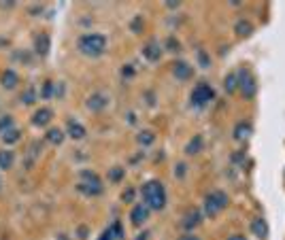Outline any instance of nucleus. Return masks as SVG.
<instances>
[{
    "label": "nucleus",
    "mask_w": 285,
    "mask_h": 240,
    "mask_svg": "<svg viewBox=\"0 0 285 240\" xmlns=\"http://www.w3.org/2000/svg\"><path fill=\"white\" fill-rule=\"evenodd\" d=\"M140 195H142V202L147 204L149 210H164L166 206V189L160 181H147V183H142V187H140Z\"/></svg>",
    "instance_id": "obj_1"
},
{
    "label": "nucleus",
    "mask_w": 285,
    "mask_h": 240,
    "mask_svg": "<svg viewBox=\"0 0 285 240\" xmlns=\"http://www.w3.org/2000/svg\"><path fill=\"white\" fill-rule=\"evenodd\" d=\"M107 49V36L100 32H90L79 38V51L88 58H98Z\"/></svg>",
    "instance_id": "obj_2"
},
{
    "label": "nucleus",
    "mask_w": 285,
    "mask_h": 240,
    "mask_svg": "<svg viewBox=\"0 0 285 240\" xmlns=\"http://www.w3.org/2000/svg\"><path fill=\"white\" fill-rule=\"evenodd\" d=\"M228 202H230V198H228L226 191L221 189H213L211 193L205 195V204H202V213L207 217H217L219 213H223V210L228 208Z\"/></svg>",
    "instance_id": "obj_3"
},
{
    "label": "nucleus",
    "mask_w": 285,
    "mask_h": 240,
    "mask_svg": "<svg viewBox=\"0 0 285 240\" xmlns=\"http://www.w3.org/2000/svg\"><path fill=\"white\" fill-rule=\"evenodd\" d=\"M213 98H215V90H213V85L207 83V81H200V83H196V85H194L190 102L196 108H205L209 102H213Z\"/></svg>",
    "instance_id": "obj_4"
},
{
    "label": "nucleus",
    "mask_w": 285,
    "mask_h": 240,
    "mask_svg": "<svg viewBox=\"0 0 285 240\" xmlns=\"http://www.w3.org/2000/svg\"><path fill=\"white\" fill-rule=\"evenodd\" d=\"M77 189L83 195H100L103 193V183H100V179H98L96 172L83 170V172H79V185H77Z\"/></svg>",
    "instance_id": "obj_5"
},
{
    "label": "nucleus",
    "mask_w": 285,
    "mask_h": 240,
    "mask_svg": "<svg viewBox=\"0 0 285 240\" xmlns=\"http://www.w3.org/2000/svg\"><path fill=\"white\" fill-rule=\"evenodd\" d=\"M236 79H238V92L243 94V98H247V100L255 98V94H258V81L251 75V70H247V68L238 70Z\"/></svg>",
    "instance_id": "obj_6"
},
{
    "label": "nucleus",
    "mask_w": 285,
    "mask_h": 240,
    "mask_svg": "<svg viewBox=\"0 0 285 240\" xmlns=\"http://www.w3.org/2000/svg\"><path fill=\"white\" fill-rule=\"evenodd\" d=\"M200 223H202V210L200 208H192V210L185 213V217L181 221V228L188 234H192V230H196Z\"/></svg>",
    "instance_id": "obj_7"
},
{
    "label": "nucleus",
    "mask_w": 285,
    "mask_h": 240,
    "mask_svg": "<svg viewBox=\"0 0 285 240\" xmlns=\"http://www.w3.org/2000/svg\"><path fill=\"white\" fill-rule=\"evenodd\" d=\"M109 96L107 94H103V92H94L88 100H85V106H88L92 113H103L107 106H109Z\"/></svg>",
    "instance_id": "obj_8"
},
{
    "label": "nucleus",
    "mask_w": 285,
    "mask_h": 240,
    "mask_svg": "<svg viewBox=\"0 0 285 240\" xmlns=\"http://www.w3.org/2000/svg\"><path fill=\"white\" fill-rule=\"evenodd\" d=\"M149 213H151V210L147 208V204H136L130 210V223L134 225V228H142V225L147 223V219H149Z\"/></svg>",
    "instance_id": "obj_9"
},
{
    "label": "nucleus",
    "mask_w": 285,
    "mask_h": 240,
    "mask_svg": "<svg viewBox=\"0 0 285 240\" xmlns=\"http://www.w3.org/2000/svg\"><path fill=\"white\" fill-rule=\"evenodd\" d=\"M251 134H253V125H251V121H238V123L234 125V130H232V138L238 140V143L247 140Z\"/></svg>",
    "instance_id": "obj_10"
},
{
    "label": "nucleus",
    "mask_w": 285,
    "mask_h": 240,
    "mask_svg": "<svg viewBox=\"0 0 285 240\" xmlns=\"http://www.w3.org/2000/svg\"><path fill=\"white\" fill-rule=\"evenodd\" d=\"M142 55H145L149 62H158L162 58V45L158 40H149V43H145V47H142Z\"/></svg>",
    "instance_id": "obj_11"
},
{
    "label": "nucleus",
    "mask_w": 285,
    "mask_h": 240,
    "mask_svg": "<svg viewBox=\"0 0 285 240\" xmlns=\"http://www.w3.org/2000/svg\"><path fill=\"white\" fill-rule=\"evenodd\" d=\"M51 119H53V113H51V108L40 106V108L34 113V115H32V125H36V128H43V125L51 123Z\"/></svg>",
    "instance_id": "obj_12"
},
{
    "label": "nucleus",
    "mask_w": 285,
    "mask_h": 240,
    "mask_svg": "<svg viewBox=\"0 0 285 240\" xmlns=\"http://www.w3.org/2000/svg\"><path fill=\"white\" fill-rule=\"evenodd\" d=\"M173 73H175V77L179 79V81H188V79H192V66L188 64V62H183V60H177L175 62V66H173Z\"/></svg>",
    "instance_id": "obj_13"
},
{
    "label": "nucleus",
    "mask_w": 285,
    "mask_h": 240,
    "mask_svg": "<svg viewBox=\"0 0 285 240\" xmlns=\"http://www.w3.org/2000/svg\"><path fill=\"white\" fill-rule=\"evenodd\" d=\"M49 49H51V40H49V36H47L45 32L38 34V36L34 38V51H36V55L45 58V55L49 53Z\"/></svg>",
    "instance_id": "obj_14"
},
{
    "label": "nucleus",
    "mask_w": 285,
    "mask_h": 240,
    "mask_svg": "<svg viewBox=\"0 0 285 240\" xmlns=\"http://www.w3.org/2000/svg\"><path fill=\"white\" fill-rule=\"evenodd\" d=\"M251 232L255 234V238H258V240H266L268 238V223H266V219L255 217L251 221Z\"/></svg>",
    "instance_id": "obj_15"
},
{
    "label": "nucleus",
    "mask_w": 285,
    "mask_h": 240,
    "mask_svg": "<svg viewBox=\"0 0 285 240\" xmlns=\"http://www.w3.org/2000/svg\"><path fill=\"white\" fill-rule=\"evenodd\" d=\"M0 83H3L5 90H15L17 83H19V77H17L15 70L9 68V70H5V73H3V77H0Z\"/></svg>",
    "instance_id": "obj_16"
},
{
    "label": "nucleus",
    "mask_w": 285,
    "mask_h": 240,
    "mask_svg": "<svg viewBox=\"0 0 285 240\" xmlns=\"http://www.w3.org/2000/svg\"><path fill=\"white\" fill-rule=\"evenodd\" d=\"M234 32H236L238 38H247V36L253 34V24L249 19H238L234 24Z\"/></svg>",
    "instance_id": "obj_17"
},
{
    "label": "nucleus",
    "mask_w": 285,
    "mask_h": 240,
    "mask_svg": "<svg viewBox=\"0 0 285 240\" xmlns=\"http://www.w3.org/2000/svg\"><path fill=\"white\" fill-rule=\"evenodd\" d=\"M68 136L73 138V140H81V138H85V128H83L79 121H73V119H70V121H68Z\"/></svg>",
    "instance_id": "obj_18"
},
{
    "label": "nucleus",
    "mask_w": 285,
    "mask_h": 240,
    "mask_svg": "<svg viewBox=\"0 0 285 240\" xmlns=\"http://www.w3.org/2000/svg\"><path fill=\"white\" fill-rule=\"evenodd\" d=\"M45 140L49 145H62L64 143V132L60 128H49L45 134Z\"/></svg>",
    "instance_id": "obj_19"
},
{
    "label": "nucleus",
    "mask_w": 285,
    "mask_h": 240,
    "mask_svg": "<svg viewBox=\"0 0 285 240\" xmlns=\"http://www.w3.org/2000/svg\"><path fill=\"white\" fill-rule=\"evenodd\" d=\"M13 162H15L13 151H7V149L0 151V170H9V168L13 166Z\"/></svg>",
    "instance_id": "obj_20"
},
{
    "label": "nucleus",
    "mask_w": 285,
    "mask_h": 240,
    "mask_svg": "<svg viewBox=\"0 0 285 240\" xmlns=\"http://www.w3.org/2000/svg\"><path fill=\"white\" fill-rule=\"evenodd\" d=\"M200 151H202V136H194L188 143V147H185V153H188V155H196V153H200Z\"/></svg>",
    "instance_id": "obj_21"
},
{
    "label": "nucleus",
    "mask_w": 285,
    "mask_h": 240,
    "mask_svg": "<svg viewBox=\"0 0 285 240\" xmlns=\"http://www.w3.org/2000/svg\"><path fill=\"white\" fill-rule=\"evenodd\" d=\"M136 140H138V145L149 147V145H153V140H155V132H151V130H142V132H138Z\"/></svg>",
    "instance_id": "obj_22"
},
{
    "label": "nucleus",
    "mask_w": 285,
    "mask_h": 240,
    "mask_svg": "<svg viewBox=\"0 0 285 240\" xmlns=\"http://www.w3.org/2000/svg\"><path fill=\"white\" fill-rule=\"evenodd\" d=\"M19 138H22V132H19L17 128H11V130H7V132L3 134V140H5V145H15Z\"/></svg>",
    "instance_id": "obj_23"
},
{
    "label": "nucleus",
    "mask_w": 285,
    "mask_h": 240,
    "mask_svg": "<svg viewBox=\"0 0 285 240\" xmlns=\"http://www.w3.org/2000/svg\"><path fill=\"white\" fill-rule=\"evenodd\" d=\"M223 90H226L228 94H234V92L238 90V79H236V73H232L230 77H226V79H223Z\"/></svg>",
    "instance_id": "obj_24"
},
{
    "label": "nucleus",
    "mask_w": 285,
    "mask_h": 240,
    "mask_svg": "<svg viewBox=\"0 0 285 240\" xmlns=\"http://www.w3.org/2000/svg\"><path fill=\"white\" fill-rule=\"evenodd\" d=\"M124 168L121 166H115V168H111V170H109V181L111 183H119L121 179H124Z\"/></svg>",
    "instance_id": "obj_25"
},
{
    "label": "nucleus",
    "mask_w": 285,
    "mask_h": 240,
    "mask_svg": "<svg viewBox=\"0 0 285 240\" xmlns=\"http://www.w3.org/2000/svg\"><path fill=\"white\" fill-rule=\"evenodd\" d=\"M11 128H15V125H13V117H11V115L0 117V134H5V132L11 130Z\"/></svg>",
    "instance_id": "obj_26"
},
{
    "label": "nucleus",
    "mask_w": 285,
    "mask_h": 240,
    "mask_svg": "<svg viewBox=\"0 0 285 240\" xmlns=\"http://www.w3.org/2000/svg\"><path fill=\"white\" fill-rule=\"evenodd\" d=\"M53 94H55V85H53V81H45V83H43L40 98H51Z\"/></svg>",
    "instance_id": "obj_27"
},
{
    "label": "nucleus",
    "mask_w": 285,
    "mask_h": 240,
    "mask_svg": "<svg viewBox=\"0 0 285 240\" xmlns=\"http://www.w3.org/2000/svg\"><path fill=\"white\" fill-rule=\"evenodd\" d=\"M36 100V90H26V94H24V104H32Z\"/></svg>",
    "instance_id": "obj_28"
},
{
    "label": "nucleus",
    "mask_w": 285,
    "mask_h": 240,
    "mask_svg": "<svg viewBox=\"0 0 285 240\" xmlns=\"http://www.w3.org/2000/svg\"><path fill=\"white\" fill-rule=\"evenodd\" d=\"M98 240H117V236H115V232H113V230H111V225H109V228H107L100 236H98Z\"/></svg>",
    "instance_id": "obj_29"
},
{
    "label": "nucleus",
    "mask_w": 285,
    "mask_h": 240,
    "mask_svg": "<svg viewBox=\"0 0 285 240\" xmlns=\"http://www.w3.org/2000/svg\"><path fill=\"white\" fill-rule=\"evenodd\" d=\"M111 230L115 232L117 240H121V238H124V228H121V221H115V223H113V225H111Z\"/></svg>",
    "instance_id": "obj_30"
},
{
    "label": "nucleus",
    "mask_w": 285,
    "mask_h": 240,
    "mask_svg": "<svg viewBox=\"0 0 285 240\" xmlns=\"http://www.w3.org/2000/svg\"><path fill=\"white\" fill-rule=\"evenodd\" d=\"M132 198H134V189H126V193L121 195V200L124 202H132Z\"/></svg>",
    "instance_id": "obj_31"
},
{
    "label": "nucleus",
    "mask_w": 285,
    "mask_h": 240,
    "mask_svg": "<svg viewBox=\"0 0 285 240\" xmlns=\"http://www.w3.org/2000/svg\"><path fill=\"white\" fill-rule=\"evenodd\" d=\"M175 172H179V177L183 179V177H185V164H177V168H175Z\"/></svg>",
    "instance_id": "obj_32"
},
{
    "label": "nucleus",
    "mask_w": 285,
    "mask_h": 240,
    "mask_svg": "<svg viewBox=\"0 0 285 240\" xmlns=\"http://www.w3.org/2000/svg\"><path fill=\"white\" fill-rule=\"evenodd\" d=\"M177 240H200V238L194 236V234H183V236H179Z\"/></svg>",
    "instance_id": "obj_33"
},
{
    "label": "nucleus",
    "mask_w": 285,
    "mask_h": 240,
    "mask_svg": "<svg viewBox=\"0 0 285 240\" xmlns=\"http://www.w3.org/2000/svg\"><path fill=\"white\" fill-rule=\"evenodd\" d=\"M121 73H124V77H126V75H128V77H132V75H134V70H132V66H124V68H121Z\"/></svg>",
    "instance_id": "obj_34"
},
{
    "label": "nucleus",
    "mask_w": 285,
    "mask_h": 240,
    "mask_svg": "<svg viewBox=\"0 0 285 240\" xmlns=\"http://www.w3.org/2000/svg\"><path fill=\"white\" fill-rule=\"evenodd\" d=\"M198 60H200V62H202V66H209V64H211V62L207 60V53H202V51H200V53H198Z\"/></svg>",
    "instance_id": "obj_35"
},
{
    "label": "nucleus",
    "mask_w": 285,
    "mask_h": 240,
    "mask_svg": "<svg viewBox=\"0 0 285 240\" xmlns=\"http://www.w3.org/2000/svg\"><path fill=\"white\" fill-rule=\"evenodd\" d=\"M228 240H247L243 234H232V236H228Z\"/></svg>",
    "instance_id": "obj_36"
},
{
    "label": "nucleus",
    "mask_w": 285,
    "mask_h": 240,
    "mask_svg": "<svg viewBox=\"0 0 285 240\" xmlns=\"http://www.w3.org/2000/svg\"><path fill=\"white\" fill-rule=\"evenodd\" d=\"M138 21H140V17H136V19H134V24H132V30H134V32H138V30H140V24H138Z\"/></svg>",
    "instance_id": "obj_37"
},
{
    "label": "nucleus",
    "mask_w": 285,
    "mask_h": 240,
    "mask_svg": "<svg viewBox=\"0 0 285 240\" xmlns=\"http://www.w3.org/2000/svg\"><path fill=\"white\" fill-rule=\"evenodd\" d=\"M166 7H168V9H177L179 3H173V0H170V3H166Z\"/></svg>",
    "instance_id": "obj_38"
},
{
    "label": "nucleus",
    "mask_w": 285,
    "mask_h": 240,
    "mask_svg": "<svg viewBox=\"0 0 285 240\" xmlns=\"http://www.w3.org/2000/svg\"><path fill=\"white\" fill-rule=\"evenodd\" d=\"M0 7H9L11 9V7H15V3H13V0H11V3H0Z\"/></svg>",
    "instance_id": "obj_39"
},
{
    "label": "nucleus",
    "mask_w": 285,
    "mask_h": 240,
    "mask_svg": "<svg viewBox=\"0 0 285 240\" xmlns=\"http://www.w3.org/2000/svg\"><path fill=\"white\" fill-rule=\"evenodd\" d=\"M136 240H147V234H142V236H138Z\"/></svg>",
    "instance_id": "obj_40"
}]
</instances>
